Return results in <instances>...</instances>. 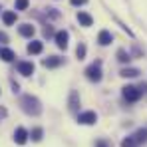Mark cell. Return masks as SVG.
Here are the masks:
<instances>
[{
    "instance_id": "25",
    "label": "cell",
    "mask_w": 147,
    "mask_h": 147,
    "mask_svg": "<svg viewBox=\"0 0 147 147\" xmlns=\"http://www.w3.org/2000/svg\"><path fill=\"white\" fill-rule=\"evenodd\" d=\"M6 42H8V36L4 32H0V44H6Z\"/></svg>"
},
{
    "instance_id": "2",
    "label": "cell",
    "mask_w": 147,
    "mask_h": 147,
    "mask_svg": "<svg viewBox=\"0 0 147 147\" xmlns=\"http://www.w3.org/2000/svg\"><path fill=\"white\" fill-rule=\"evenodd\" d=\"M86 78H88L90 82H99V80H101V62H99V60L86 68Z\"/></svg>"
},
{
    "instance_id": "28",
    "label": "cell",
    "mask_w": 147,
    "mask_h": 147,
    "mask_svg": "<svg viewBox=\"0 0 147 147\" xmlns=\"http://www.w3.org/2000/svg\"><path fill=\"white\" fill-rule=\"evenodd\" d=\"M6 113H8V111H6L4 107H0V119H2V117H6Z\"/></svg>"
},
{
    "instance_id": "23",
    "label": "cell",
    "mask_w": 147,
    "mask_h": 147,
    "mask_svg": "<svg viewBox=\"0 0 147 147\" xmlns=\"http://www.w3.org/2000/svg\"><path fill=\"white\" fill-rule=\"evenodd\" d=\"M44 36H46V38H50V36H56V34H54V30H52V26H46V28H44Z\"/></svg>"
},
{
    "instance_id": "3",
    "label": "cell",
    "mask_w": 147,
    "mask_h": 147,
    "mask_svg": "<svg viewBox=\"0 0 147 147\" xmlns=\"http://www.w3.org/2000/svg\"><path fill=\"white\" fill-rule=\"evenodd\" d=\"M121 94H123V98L127 99V101H131V103H135L137 99L141 98V90L135 88V86H125Z\"/></svg>"
},
{
    "instance_id": "20",
    "label": "cell",
    "mask_w": 147,
    "mask_h": 147,
    "mask_svg": "<svg viewBox=\"0 0 147 147\" xmlns=\"http://www.w3.org/2000/svg\"><path fill=\"white\" fill-rule=\"evenodd\" d=\"M76 56H78V60H84V58H86V44H78Z\"/></svg>"
},
{
    "instance_id": "9",
    "label": "cell",
    "mask_w": 147,
    "mask_h": 147,
    "mask_svg": "<svg viewBox=\"0 0 147 147\" xmlns=\"http://www.w3.org/2000/svg\"><path fill=\"white\" fill-rule=\"evenodd\" d=\"M111 34L107 32V30H101L98 34V42H99V46H107V44H111Z\"/></svg>"
},
{
    "instance_id": "24",
    "label": "cell",
    "mask_w": 147,
    "mask_h": 147,
    "mask_svg": "<svg viewBox=\"0 0 147 147\" xmlns=\"http://www.w3.org/2000/svg\"><path fill=\"white\" fill-rule=\"evenodd\" d=\"M86 2H88V0H70V4H72V6H84Z\"/></svg>"
},
{
    "instance_id": "11",
    "label": "cell",
    "mask_w": 147,
    "mask_h": 147,
    "mask_svg": "<svg viewBox=\"0 0 147 147\" xmlns=\"http://www.w3.org/2000/svg\"><path fill=\"white\" fill-rule=\"evenodd\" d=\"M2 20H4L6 26H12L16 22V12H14V10H6V12L2 14Z\"/></svg>"
},
{
    "instance_id": "21",
    "label": "cell",
    "mask_w": 147,
    "mask_h": 147,
    "mask_svg": "<svg viewBox=\"0 0 147 147\" xmlns=\"http://www.w3.org/2000/svg\"><path fill=\"white\" fill-rule=\"evenodd\" d=\"M42 133H44V131H42L40 127H36V129H32V133H30V137H32L34 141H40V139H42Z\"/></svg>"
},
{
    "instance_id": "6",
    "label": "cell",
    "mask_w": 147,
    "mask_h": 147,
    "mask_svg": "<svg viewBox=\"0 0 147 147\" xmlns=\"http://www.w3.org/2000/svg\"><path fill=\"white\" fill-rule=\"evenodd\" d=\"M14 141H16L18 145H24L26 141H28V131H26L24 127H18V129L14 131Z\"/></svg>"
},
{
    "instance_id": "5",
    "label": "cell",
    "mask_w": 147,
    "mask_h": 147,
    "mask_svg": "<svg viewBox=\"0 0 147 147\" xmlns=\"http://www.w3.org/2000/svg\"><path fill=\"white\" fill-rule=\"evenodd\" d=\"M56 44H58V48L66 50L68 48V40H70V34L66 32V30H60V32H56Z\"/></svg>"
},
{
    "instance_id": "17",
    "label": "cell",
    "mask_w": 147,
    "mask_h": 147,
    "mask_svg": "<svg viewBox=\"0 0 147 147\" xmlns=\"http://www.w3.org/2000/svg\"><path fill=\"white\" fill-rule=\"evenodd\" d=\"M135 139H137L139 145L145 143V141H147V129H137V131H135Z\"/></svg>"
},
{
    "instance_id": "10",
    "label": "cell",
    "mask_w": 147,
    "mask_h": 147,
    "mask_svg": "<svg viewBox=\"0 0 147 147\" xmlns=\"http://www.w3.org/2000/svg\"><path fill=\"white\" fill-rule=\"evenodd\" d=\"M18 32H20L24 38H32V36H34V32H36V28H34L32 24H22L20 28H18Z\"/></svg>"
},
{
    "instance_id": "15",
    "label": "cell",
    "mask_w": 147,
    "mask_h": 147,
    "mask_svg": "<svg viewBox=\"0 0 147 147\" xmlns=\"http://www.w3.org/2000/svg\"><path fill=\"white\" fill-rule=\"evenodd\" d=\"M119 76H123V78H137L139 70L137 68H123L121 72H119Z\"/></svg>"
},
{
    "instance_id": "4",
    "label": "cell",
    "mask_w": 147,
    "mask_h": 147,
    "mask_svg": "<svg viewBox=\"0 0 147 147\" xmlns=\"http://www.w3.org/2000/svg\"><path fill=\"white\" fill-rule=\"evenodd\" d=\"M78 121L82 123V125H94V123L98 121V113L96 111H82L78 115Z\"/></svg>"
},
{
    "instance_id": "7",
    "label": "cell",
    "mask_w": 147,
    "mask_h": 147,
    "mask_svg": "<svg viewBox=\"0 0 147 147\" xmlns=\"http://www.w3.org/2000/svg\"><path fill=\"white\" fill-rule=\"evenodd\" d=\"M18 74H22V76H32V74H34V64H32V62H18Z\"/></svg>"
},
{
    "instance_id": "1",
    "label": "cell",
    "mask_w": 147,
    "mask_h": 147,
    "mask_svg": "<svg viewBox=\"0 0 147 147\" xmlns=\"http://www.w3.org/2000/svg\"><path fill=\"white\" fill-rule=\"evenodd\" d=\"M20 105H22V109L28 115H40L42 113V103H40V99L34 98V96H22Z\"/></svg>"
},
{
    "instance_id": "8",
    "label": "cell",
    "mask_w": 147,
    "mask_h": 147,
    "mask_svg": "<svg viewBox=\"0 0 147 147\" xmlns=\"http://www.w3.org/2000/svg\"><path fill=\"white\" fill-rule=\"evenodd\" d=\"M28 54H32V56H36V54H42V50H44V44L42 42H38V40H34V42H30L28 44Z\"/></svg>"
},
{
    "instance_id": "14",
    "label": "cell",
    "mask_w": 147,
    "mask_h": 147,
    "mask_svg": "<svg viewBox=\"0 0 147 147\" xmlns=\"http://www.w3.org/2000/svg\"><path fill=\"white\" fill-rule=\"evenodd\" d=\"M42 64H44L46 68H58V66L62 64V58H56V56H52V58H46Z\"/></svg>"
},
{
    "instance_id": "16",
    "label": "cell",
    "mask_w": 147,
    "mask_h": 147,
    "mask_svg": "<svg viewBox=\"0 0 147 147\" xmlns=\"http://www.w3.org/2000/svg\"><path fill=\"white\" fill-rule=\"evenodd\" d=\"M0 58H2L4 62H12V60H14V52L10 48H2L0 50Z\"/></svg>"
},
{
    "instance_id": "22",
    "label": "cell",
    "mask_w": 147,
    "mask_h": 147,
    "mask_svg": "<svg viewBox=\"0 0 147 147\" xmlns=\"http://www.w3.org/2000/svg\"><path fill=\"white\" fill-rule=\"evenodd\" d=\"M28 0H16V10H26L28 8Z\"/></svg>"
},
{
    "instance_id": "26",
    "label": "cell",
    "mask_w": 147,
    "mask_h": 147,
    "mask_svg": "<svg viewBox=\"0 0 147 147\" xmlns=\"http://www.w3.org/2000/svg\"><path fill=\"white\" fill-rule=\"evenodd\" d=\"M96 147H109V145H107V143H105V141H101V139H99L98 143H96Z\"/></svg>"
},
{
    "instance_id": "12",
    "label": "cell",
    "mask_w": 147,
    "mask_h": 147,
    "mask_svg": "<svg viewBox=\"0 0 147 147\" xmlns=\"http://www.w3.org/2000/svg\"><path fill=\"white\" fill-rule=\"evenodd\" d=\"M78 22L82 26H92L94 24V18L90 14H86V12H78Z\"/></svg>"
},
{
    "instance_id": "18",
    "label": "cell",
    "mask_w": 147,
    "mask_h": 147,
    "mask_svg": "<svg viewBox=\"0 0 147 147\" xmlns=\"http://www.w3.org/2000/svg\"><path fill=\"white\" fill-rule=\"evenodd\" d=\"M137 139H135V135H131V137H125L121 141V147H137Z\"/></svg>"
},
{
    "instance_id": "13",
    "label": "cell",
    "mask_w": 147,
    "mask_h": 147,
    "mask_svg": "<svg viewBox=\"0 0 147 147\" xmlns=\"http://www.w3.org/2000/svg\"><path fill=\"white\" fill-rule=\"evenodd\" d=\"M68 103H70V109H72V111H78L80 99H78V92H76V90H72V92H70V101H68Z\"/></svg>"
},
{
    "instance_id": "19",
    "label": "cell",
    "mask_w": 147,
    "mask_h": 147,
    "mask_svg": "<svg viewBox=\"0 0 147 147\" xmlns=\"http://www.w3.org/2000/svg\"><path fill=\"white\" fill-rule=\"evenodd\" d=\"M117 60L121 62V64H129V60H131V56L125 52V50H117Z\"/></svg>"
},
{
    "instance_id": "27",
    "label": "cell",
    "mask_w": 147,
    "mask_h": 147,
    "mask_svg": "<svg viewBox=\"0 0 147 147\" xmlns=\"http://www.w3.org/2000/svg\"><path fill=\"white\" fill-rule=\"evenodd\" d=\"M139 90H141V94H147V84H141Z\"/></svg>"
}]
</instances>
